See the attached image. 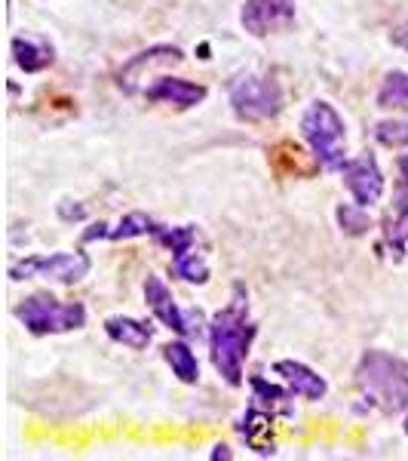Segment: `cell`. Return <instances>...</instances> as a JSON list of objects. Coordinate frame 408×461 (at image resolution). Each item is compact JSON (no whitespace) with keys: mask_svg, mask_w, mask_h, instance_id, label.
I'll return each mask as SVG.
<instances>
[{"mask_svg":"<svg viewBox=\"0 0 408 461\" xmlns=\"http://www.w3.org/2000/svg\"><path fill=\"white\" fill-rule=\"evenodd\" d=\"M255 323L249 320L246 289L234 286V299L227 308L215 311L209 320V354L212 366L231 388L243 384V366H246L249 348L255 341Z\"/></svg>","mask_w":408,"mask_h":461,"instance_id":"cell-1","label":"cell"},{"mask_svg":"<svg viewBox=\"0 0 408 461\" xmlns=\"http://www.w3.org/2000/svg\"><path fill=\"white\" fill-rule=\"evenodd\" d=\"M105 332L117 341V345L129 348V351H145V348L154 341L151 326L142 323V320H132V317H108Z\"/></svg>","mask_w":408,"mask_h":461,"instance_id":"cell-16","label":"cell"},{"mask_svg":"<svg viewBox=\"0 0 408 461\" xmlns=\"http://www.w3.org/2000/svg\"><path fill=\"white\" fill-rule=\"evenodd\" d=\"M301 136L310 145L316 163L329 173H341L347 160V123L338 114L335 105L316 99L301 114Z\"/></svg>","mask_w":408,"mask_h":461,"instance_id":"cell-2","label":"cell"},{"mask_svg":"<svg viewBox=\"0 0 408 461\" xmlns=\"http://www.w3.org/2000/svg\"><path fill=\"white\" fill-rule=\"evenodd\" d=\"M145 302L147 308L154 311V317L160 320L163 326H169L173 332H178V336H200V323L194 326V317H200V311H184L178 308L173 289L166 286V280L157 277V274H151V277L145 280Z\"/></svg>","mask_w":408,"mask_h":461,"instance_id":"cell-7","label":"cell"},{"mask_svg":"<svg viewBox=\"0 0 408 461\" xmlns=\"http://www.w3.org/2000/svg\"><path fill=\"white\" fill-rule=\"evenodd\" d=\"M356 382L366 397L387 412L408 406V363L387 351H366L356 366Z\"/></svg>","mask_w":408,"mask_h":461,"instance_id":"cell-3","label":"cell"},{"mask_svg":"<svg viewBox=\"0 0 408 461\" xmlns=\"http://www.w3.org/2000/svg\"><path fill=\"white\" fill-rule=\"evenodd\" d=\"M341 176H344V185H347V191H350L353 203L368 210V206H375L377 200L384 197V173L372 154L350 158L341 167Z\"/></svg>","mask_w":408,"mask_h":461,"instance_id":"cell-9","label":"cell"},{"mask_svg":"<svg viewBox=\"0 0 408 461\" xmlns=\"http://www.w3.org/2000/svg\"><path fill=\"white\" fill-rule=\"evenodd\" d=\"M173 274L182 277L184 284H206V280H209V262H206V256L197 249V243L173 252Z\"/></svg>","mask_w":408,"mask_h":461,"instance_id":"cell-18","label":"cell"},{"mask_svg":"<svg viewBox=\"0 0 408 461\" xmlns=\"http://www.w3.org/2000/svg\"><path fill=\"white\" fill-rule=\"evenodd\" d=\"M163 360L169 363V369H173V375L178 382H184V384L200 382V363L188 341H169V345L163 348Z\"/></svg>","mask_w":408,"mask_h":461,"instance_id":"cell-17","label":"cell"},{"mask_svg":"<svg viewBox=\"0 0 408 461\" xmlns=\"http://www.w3.org/2000/svg\"><path fill=\"white\" fill-rule=\"evenodd\" d=\"M273 373L283 378L295 397L310 400V403H316V400H323L325 393H329L325 378L320 373H314L310 366H304V363H298V360H277V363H273Z\"/></svg>","mask_w":408,"mask_h":461,"instance_id":"cell-11","label":"cell"},{"mask_svg":"<svg viewBox=\"0 0 408 461\" xmlns=\"http://www.w3.org/2000/svg\"><path fill=\"white\" fill-rule=\"evenodd\" d=\"M390 41L396 43L399 50H405V53H408V16H405L403 22H396V25H393Z\"/></svg>","mask_w":408,"mask_h":461,"instance_id":"cell-23","label":"cell"},{"mask_svg":"<svg viewBox=\"0 0 408 461\" xmlns=\"http://www.w3.org/2000/svg\"><path fill=\"white\" fill-rule=\"evenodd\" d=\"M227 99H231L234 114L246 123L271 121V117H277L279 111H283V102H286L277 80L264 77V74H252V71L231 80Z\"/></svg>","mask_w":408,"mask_h":461,"instance_id":"cell-5","label":"cell"},{"mask_svg":"<svg viewBox=\"0 0 408 461\" xmlns=\"http://www.w3.org/2000/svg\"><path fill=\"white\" fill-rule=\"evenodd\" d=\"M86 252H49V256H28L10 265L13 280H49V284L74 286L89 274Z\"/></svg>","mask_w":408,"mask_h":461,"instance_id":"cell-6","label":"cell"},{"mask_svg":"<svg viewBox=\"0 0 408 461\" xmlns=\"http://www.w3.org/2000/svg\"><path fill=\"white\" fill-rule=\"evenodd\" d=\"M240 22L252 37L288 32L295 25V0H246Z\"/></svg>","mask_w":408,"mask_h":461,"instance_id":"cell-8","label":"cell"},{"mask_svg":"<svg viewBox=\"0 0 408 461\" xmlns=\"http://www.w3.org/2000/svg\"><path fill=\"white\" fill-rule=\"evenodd\" d=\"M13 59L25 74H37L56 62V50L47 37L37 34H19L13 37Z\"/></svg>","mask_w":408,"mask_h":461,"instance_id":"cell-13","label":"cell"},{"mask_svg":"<svg viewBox=\"0 0 408 461\" xmlns=\"http://www.w3.org/2000/svg\"><path fill=\"white\" fill-rule=\"evenodd\" d=\"M160 247H166L169 252H178L191 243H197V228L194 225H182V228H157L154 230Z\"/></svg>","mask_w":408,"mask_h":461,"instance_id":"cell-20","label":"cell"},{"mask_svg":"<svg viewBox=\"0 0 408 461\" xmlns=\"http://www.w3.org/2000/svg\"><path fill=\"white\" fill-rule=\"evenodd\" d=\"M16 317L31 336H58V332L80 330L86 323V308L80 302H62L56 295L37 293L22 299Z\"/></svg>","mask_w":408,"mask_h":461,"instance_id":"cell-4","label":"cell"},{"mask_svg":"<svg viewBox=\"0 0 408 461\" xmlns=\"http://www.w3.org/2000/svg\"><path fill=\"white\" fill-rule=\"evenodd\" d=\"M338 221H341V230H347L350 237H359L372 228V221H368V215H366V206H359V203L338 206Z\"/></svg>","mask_w":408,"mask_h":461,"instance_id":"cell-21","label":"cell"},{"mask_svg":"<svg viewBox=\"0 0 408 461\" xmlns=\"http://www.w3.org/2000/svg\"><path fill=\"white\" fill-rule=\"evenodd\" d=\"M377 105L381 108H408V74L390 71L377 89Z\"/></svg>","mask_w":408,"mask_h":461,"instance_id":"cell-19","label":"cell"},{"mask_svg":"<svg viewBox=\"0 0 408 461\" xmlns=\"http://www.w3.org/2000/svg\"><path fill=\"white\" fill-rule=\"evenodd\" d=\"M147 102H163V105H175V108H194L206 99V86L203 84H191L184 77H160L145 89Z\"/></svg>","mask_w":408,"mask_h":461,"instance_id":"cell-12","label":"cell"},{"mask_svg":"<svg viewBox=\"0 0 408 461\" xmlns=\"http://www.w3.org/2000/svg\"><path fill=\"white\" fill-rule=\"evenodd\" d=\"M405 434H408V415H405Z\"/></svg>","mask_w":408,"mask_h":461,"instance_id":"cell-25","label":"cell"},{"mask_svg":"<svg viewBox=\"0 0 408 461\" xmlns=\"http://www.w3.org/2000/svg\"><path fill=\"white\" fill-rule=\"evenodd\" d=\"M387 240L393 249L408 247V154L399 160V182H396V210L387 221Z\"/></svg>","mask_w":408,"mask_h":461,"instance_id":"cell-15","label":"cell"},{"mask_svg":"<svg viewBox=\"0 0 408 461\" xmlns=\"http://www.w3.org/2000/svg\"><path fill=\"white\" fill-rule=\"evenodd\" d=\"M375 139L387 148H408V117H403V121H381L375 126Z\"/></svg>","mask_w":408,"mask_h":461,"instance_id":"cell-22","label":"cell"},{"mask_svg":"<svg viewBox=\"0 0 408 461\" xmlns=\"http://www.w3.org/2000/svg\"><path fill=\"white\" fill-rule=\"evenodd\" d=\"M218 452H212V458H231V452H227V446H215Z\"/></svg>","mask_w":408,"mask_h":461,"instance_id":"cell-24","label":"cell"},{"mask_svg":"<svg viewBox=\"0 0 408 461\" xmlns=\"http://www.w3.org/2000/svg\"><path fill=\"white\" fill-rule=\"evenodd\" d=\"M154 230H157V225H154L151 215L129 212V215H123L114 228H108L105 221L93 225L84 234V240H132V237H145V234H154Z\"/></svg>","mask_w":408,"mask_h":461,"instance_id":"cell-14","label":"cell"},{"mask_svg":"<svg viewBox=\"0 0 408 461\" xmlns=\"http://www.w3.org/2000/svg\"><path fill=\"white\" fill-rule=\"evenodd\" d=\"M184 59V53L178 47H151L145 53L132 56L129 62L123 65L120 71V86L126 93H136L138 84L145 80V74L151 68H169V65H178Z\"/></svg>","mask_w":408,"mask_h":461,"instance_id":"cell-10","label":"cell"}]
</instances>
